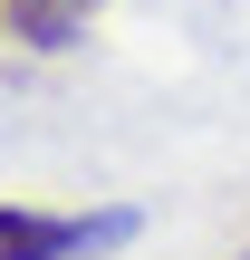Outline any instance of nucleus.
<instances>
[{
    "label": "nucleus",
    "mask_w": 250,
    "mask_h": 260,
    "mask_svg": "<svg viewBox=\"0 0 250 260\" xmlns=\"http://www.w3.org/2000/svg\"><path fill=\"white\" fill-rule=\"evenodd\" d=\"M135 241V212H19L0 203V260H96Z\"/></svg>",
    "instance_id": "nucleus-1"
},
{
    "label": "nucleus",
    "mask_w": 250,
    "mask_h": 260,
    "mask_svg": "<svg viewBox=\"0 0 250 260\" xmlns=\"http://www.w3.org/2000/svg\"><path fill=\"white\" fill-rule=\"evenodd\" d=\"M96 10H106V0H10V29H19L29 48H67Z\"/></svg>",
    "instance_id": "nucleus-2"
}]
</instances>
